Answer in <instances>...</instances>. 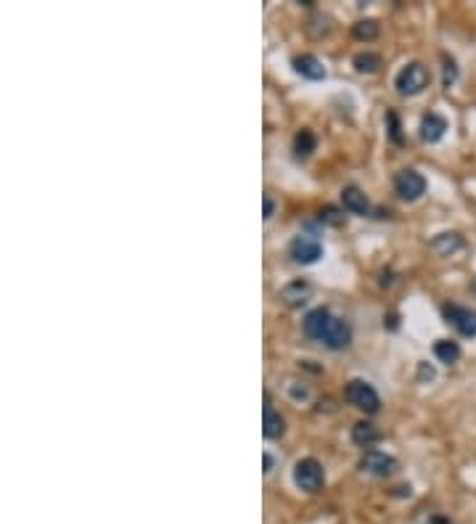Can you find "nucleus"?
<instances>
[{
    "label": "nucleus",
    "instance_id": "nucleus-1",
    "mask_svg": "<svg viewBox=\"0 0 476 524\" xmlns=\"http://www.w3.org/2000/svg\"><path fill=\"white\" fill-rule=\"evenodd\" d=\"M429 69L421 64V61H411L408 66H402L400 75L394 77V88L402 95H418L426 85H429Z\"/></svg>",
    "mask_w": 476,
    "mask_h": 524
},
{
    "label": "nucleus",
    "instance_id": "nucleus-22",
    "mask_svg": "<svg viewBox=\"0 0 476 524\" xmlns=\"http://www.w3.org/2000/svg\"><path fill=\"white\" fill-rule=\"evenodd\" d=\"M386 122H389V135H392L394 143H402V135H400V122H397V114L389 112L386 114Z\"/></svg>",
    "mask_w": 476,
    "mask_h": 524
},
{
    "label": "nucleus",
    "instance_id": "nucleus-15",
    "mask_svg": "<svg viewBox=\"0 0 476 524\" xmlns=\"http://www.w3.org/2000/svg\"><path fill=\"white\" fill-rule=\"evenodd\" d=\"M352 440L360 445V448H371L374 442L381 440V431L376 429L374 424H368V421H360L352 426Z\"/></svg>",
    "mask_w": 476,
    "mask_h": 524
},
{
    "label": "nucleus",
    "instance_id": "nucleus-26",
    "mask_svg": "<svg viewBox=\"0 0 476 524\" xmlns=\"http://www.w3.org/2000/svg\"><path fill=\"white\" fill-rule=\"evenodd\" d=\"M270 468H273V459L270 456H265V471H270Z\"/></svg>",
    "mask_w": 476,
    "mask_h": 524
},
{
    "label": "nucleus",
    "instance_id": "nucleus-19",
    "mask_svg": "<svg viewBox=\"0 0 476 524\" xmlns=\"http://www.w3.org/2000/svg\"><path fill=\"white\" fill-rule=\"evenodd\" d=\"M352 32H355L357 40H376L379 38V21H374V19L357 21L355 27H352Z\"/></svg>",
    "mask_w": 476,
    "mask_h": 524
},
{
    "label": "nucleus",
    "instance_id": "nucleus-9",
    "mask_svg": "<svg viewBox=\"0 0 476 524\" xmlns=\"http://www.w3.org/2000/svg\"><path fill=\"white\" fill-rule=\"evenodd\" d=\"M445 130H448L445 117H439V114H434V112L423 114V120H421V141L439 143L445 138Z\"/></svg>",
    "mask_w": 476,
    "mask_h": 524
},
{
    "label": "nucleus",
    "instance_id": "nucleus-3",
    "mask_svg": "<svg viewBox=\"0 0 476 524\" xmlns=\"http://www.w3.org/2000/svg\"><path fill=\"white\" fill-rule=\"evenodd\" d=\"M347 400L355 405V408H360V411L365 413H376L379 411V405H381V400H379V392H376L374 387L368 382H363V379H352V382L347 384Z\"/></svg>",
    "mask_w": 476,
    "mask_h": 524
},
{
    "label": "nucleus",
    "instance_id": "nucleus-10",
    "mask_svg": "<svg viewBox=\"0 0 476 524\" xmlns=\"http://www.w3.org/2000/svg\"><path fill=\"white\" fill-rule=\"evenodd\" d=\"M349 342H352V328H349V323L342 318H334L326 339H323V345L328 350H344V347H349Z\"/></svg>",
    "mask_w": 476,
    "mask_h": 524
},
{
    "label": "nucleus",
    "instance_id": "nucleus-4",
    "mask_svg": "<svg viewBox=\"0 0 476 524\" xmlns=\"http://www.w3.org/2000/svg\"><path fill=\"white\" fill-rule=\"evenodd\" d=\"M394 191L405 201H416V199L426 194V178L421 172H416V169H402V172L394 175Z\"/></svg>",
    "mask_w": 476,
    "mask_h": 524
},
{
    "label": "nucleus",
    "instance_id": "nucleus-7",
    "mask_svg": "<svg viewBox=\"0 0 476 524\" xmlns=\"http://www.w3.org/2000/svg\"><path fill=\"white\" fill-rule=\"evenodd\" d=\"M360 468L371 477H389L397 468V461L392 456H386L381 450H368L363 459H360Z\"/></svg>",
    "mask_w": 476,
    "mask_h": 524
},
{
    "label": "nucleus",
    "instance_id": "nucleus-6",
    "mask_svg": "<svg viewBox=\"0 0 476 524\" xmlns=\"http://www.w3.org/2000/svg\"><path fill=\"white\" fill-rule=\"evenodd\" d=\"M289 252H291V257L297 262H302V265H312V262H317L323 257V243L317 241L315 236H297V239L291 241Z\"/></svg>",
    "mask_w": 476,
    "mask_h": 524
},
{
    "label": "nucleus",
    "instance_id": "nucleus-11",
    "mask_svg": "<svg viewBox=\"0 0 476 524\" xmlns=\"http://www.w3.org/2000/svg\"><path fill=\"white\" fill-rule=\"evenodd\" d=\"M310 294H312V286L299 278V281H291L280 289V300L286 302L289 308H302V305L310 300Z\"/></svg>",
    "mask_w": 476,
    "mask_h": 524
},
{
    "label": "nucleus",
    "instance_id": "nucleus-25",
    "mask_svg": "<svg viewBox=\"0 0 476 524\" xmlns=\"http://www.w3.org/2000/svg\"><path fill=\"white\" fill-rule=\"evenodd\" d=\"M273 209H275V204H273L270 197H265V217H273Z\"/></svg>",
    "mask_w": 476,
    "mask_h": 524
},
{
    "label": "nucleus",
    "instance_id": "nucleus-13",
    "mask_svg": "<svg viewBox=\"0 0 476 524\" xmlns=\"http://www.w3.org/2000/svg\"><path fill=\"white\" fill-rule=\"evenodd\" d=\"M286 431V421H283V416H280L270 403L265 405V421H262V434L268 437V440H278L280 434Z\"/></svg>",
    "mask_w": 476,
    "mask_h": 524
},
{
    "label": "nucleus",
    "instance_id": "nucleus-27",
    "mask_svg": "<svg viewBox=\"0 0 476 524\" xmlns=\"http://www.w3.org/2000/svg\"><path fill=\"white\" fill-rule=\"evenodd\" d=\"M471 289H474V294H476V281H474V286H471Z\"/></svg>",
    "mask_w": 476,
    "mask_h": 524
},
{
    "label": "nucleus",
    "instance_id": "nucleus-16",
    "mask_svg": "<svg viewBox=\"0 0 476 524\" xmlns=\"http://www.w3.org/2000/svg\"><path fill=\"white\" fill-rule=\"evenodd\" d=\"M431 246L437 249L439 254H455L460 246H463V239H460V234H439L434 241H431Z\"/></svg>",
    "mask_w": 476,
    "mask_h": 524
},
{
    "label": "nucleus",
    "instance_id": "nucleus-21",
    "mask_svg": "<svg viewBox=\"0 0 476 524\" xmlns=\"http://www.w3.org/2000/svg\"><path fill=\"white\" fill-rule=\"evenodd\" d=\"M458 80V66L453 58H445V88H453Z\"/></svg>",
    "mask_w": 476,
    "mask_h": 524
},
{
    "label": "nucleus",
    "instance_id": "nucleus-8",
    "mask_svg": "<svg viewBox=\"0 0 476 524\" xmlns=\"http://www.w3.org/2000/svg\"><path fill=\"white\" fill-rule=\"evenodd\" d=\"M334 323V315H331V310L328 308H315L307 313V318H305V334L310 339H315V342H323L328 334V328Z\"/></svg>",
    "mask_w": 476,
    "mask_h": 524
},
{
    "label": "nucleus",
    "instance_id": "nucleus-23",
    "mask_svg": "<svg viewBox=\"0 0 476 524\" xmlns=\"http://www.w3.org/2000/svg\"><path fill=\"white\" fill-rule=\"evenodd\" d=\"M320 220H326V223H331V225H339L342 223V220H344V217L339 215L337 209H334V206H328L326 212H320Z\"/></svg>",
    "mask_w": 476,
    "mask_h": 524
},
{
    "label": "nucleus",
    "instance_id": "nucleus-24",
    "mask_svg": "<svg viewBox=\"0 0 476 524\" xmlns=\"http://www.w3.org/2000/svg\"><path fill=\"white\" fill-rule=\"evenodd\" d=\"M418 379L421 382H431V379H434V368H431L429 363H421L418 365Z\"/></svg>",
    "mask_w": 476,
    "mask_h": 524
},
{
    "label": "nucleus",
    "instance_id": "nucleus-5",
    "mask_svg": "<svg viewBox=\"0 0 476 524\" xmlns=\"http://www.w3.org/2000/svg\"><path fill=\"white\" fill-rule=\"evenodd\" d=\"M445 318L453 328H455L460 337H476V313L468 308H460V305H445L442 308Z\"/></svg>",
    "mask_w": 476,
    "mask_h": 524
},
{
    "label": "nucleus",
    "instance_id": "nucleus-14",
    "mask_svg": "<svg viewBox=\"0 0 476 524\" xmlns=\"http://www.w3.org/2000/svg\"><path fill=\"white\" fill-rule=\"evenodd\" d=\"M342 201H344V209L355 212V215H368V209H371L368 197H365L357 186H347L344 191H342Z\"/></svg>",
    "mask_w": 476,
    "mask_h": 524
},
{
    "label": "nucleus",
    "instance_id": "nucleus-20",
    "mask_svg": "<svg viewBox=\"0 0 476 524\" xmlns=\"http://www.w3.org/2000/svg\"><path fill=\"white\" fill-rule=\"evenodd\" d=\"M379 66H381V58L376 56V53H357L355 56L357 72H368V75H371V72H376Z\"/></svg>",
    "mask_w": 476,
    "mask_h": 524
},
{
    "label": "nucleus",
    "instance_id": "nucleus-12",
    "mask_svg": "<svg viewBox=\"0 0 476 524\" xmlns=\"http://www.w3.org/2000/svg\"><path fill=\"white\" fill-rule=\"evenodd\" d=\"M294 69H297L302 77H307V80H323L326 77V66L317 56L312 53H302V56L294 58Z\"/></svg>",
    "mask_w": 476,
    "mask_h": 524
},
{
    "label": "nucleus",
    "instance_id": "nucleus-18",
    "mask_svg": "<svg viewBox=\"0 0 476 524\" xmlns=\"http://www.w3.org/2000/svg\"><path fill=\"white\" fill-rule=\"evenodd\" d=\"M294 151H297L299 159H307L310 154L315 151V135H312V130L297 132V138H294Z\"/></svg>",
    "mask_w": 476,
    "mask_h": 524
},
{
    "label": "nucleus",
    "instance_id": "nucleus-2",
    "mask_svg": "<svg viewBox=\"0 0 476 524\" xmlns=\"http://www.w3.org/2000/svg\"><path fill=\"white\" fill-rule=\"evenodd\" d=\"M326 482V474H323V466L317 463L315 459H302L294 466V485L305 493H317Z\"/></svg>",
    "mask_w": 476,
    "mask_h": 524
},
{
    "label": "nucleus",
    "instance_id": "nucleus-17",
    "mask_svg": "<svg viewBox=\"0 0 476 524\" xmlns=\"http://www.w3.org/2000/svg\"><path fill=\"white\" fill-rule=\"evenodd\" d=\"M434 355L442 360V363L453 365L460 357V347H458V342H450V339H439L437 345H434Z\"/></svg>",
    "mask_w": 476,
    "mask_h": 524
}]
</instances>
